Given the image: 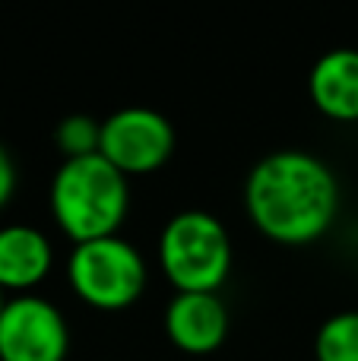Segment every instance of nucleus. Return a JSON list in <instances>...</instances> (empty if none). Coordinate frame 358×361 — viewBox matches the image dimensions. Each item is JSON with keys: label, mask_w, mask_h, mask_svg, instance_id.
Here are the masks:
<instances>
[{"label": "nucleus", "mask_w": 358, "mask_h": 361, "mask_svg": "<svg viewBox=\"0 0 358 361\" xmlns=\"http://www.w3.org/2000/svg\"><path fill=\"white\" fill-rule=\"evenodd\" d=\"M245 206L260 235L276 244H314L340 212V180L314 152L279 149L251 169Z\"/></svg>", "instance_id": "1"}, {"label": "nucleus", "mask_w": 358, "mask_h": 361, "mask_svg": "<svg viewBox=\"0 0 358 361\" xmlns=\"http://www.w3.org/2000/svg\"><path fill=\"white\" fill-rule=\"evenodd\" d=\"M130 209V187L108 159H67L51 180V216L73 244L118 235Z\"/></svg>", "instance_id": "2"}, {"label": "nucleus", "mask_w": 358, "mask_h": 361, "mask_svg": "<svg viewBox=\"0 0 358 361\" xmlns=\"http://www.w3.org/2000/svg\"><path fill=\"white\" fill-rule=\"evenodd\" d=\"M159 267L178 292H219L232 269V238L203 209L168 219L159 238Z\"/></svg>", "instance_id": "3"}, {"label": "nucleus", "mask_w": 358, "mask_h": 361, "mask_svg": "<svg viewBox=\"0 0 358 361\" xmlns=\"http://www.w3.org/2000/svg\"><path fill=\"white\" fill-rule=\"evenodd\" d=\"M76 298L95 311H127L146 288V260L121 235L76 244L67 260Z\"/></svg>", "instance_id": "4"}, {"label": "nucleus", "mask_w": 358, "mask_h": 361, "mask_svg": "<svg viewBox=\"0 0 358 361\" xmlns=\"http://www.w3.org/2000/svg\"><path fill=\"white\" fill-rule=\"evenodd\" d=\"M175 152V127L146 105H127L101 121V149L121 175H149Z\"/></svg>", "instance_id": "5"}, {"label": "nucleus", "mask_w": 358, "mask_h": 361, "mask_svg": "<svg viewBox=\"0 0 358 361\" xmlns=\"http://www.w3.org/2000/svg\"><path fill=\"white\" fill-rule=\"evenodd\" d=\"M70 330L63 314L38 295H16L0 311V361H63Z\"/></svg>", "instance_id": "6"}, {"label": "nucleus", "mask_w": 358, "mask_h": 361, "mask_svg": "<svg viewBox=\"0 0 358 361\" xmlns=\"http://www.w3.org/2000/svg\"><path fill=\"white\" fill-rule=\"evenodd\" d=\"M165 336L187 355H209L228 336V307L219 292H178L165 307Z\"/></svg>", "instance_id": "7"}, {"label": "nucleus", "mask_w": 358, "mask_h": 361, "mask_svg": "<svg viewBox=\"0 0 358 361\" xmlns=\"http://www.w3.org/2000/svg\"><path fill=\"white\" fill-rule=\"evenodd\" d=\"M54 250L35 225H4L0 228V292H25L42 286L51 273Z\"/></svg>", "instance_id": "8"}, {"label": "nucleus", "mask_w": 358, "mask_h": 361, "mask_svg": "<svg viewBox=\"0 0 358 361\" xmlns=\"http://www.w3.org/2000/svg\"><path fill=\"white\" fill-rule=\"evenodd\" d=\"M308 92L314 108L330 121H358V51H327L311 70Z\"/></svg>", "instance_id": "9"}, {"label": "nucleus", "mask_w": 358, "mask_h": 361, "mask_svg": "<svg viewBox=\"0 0 358 361\" xmlns=\"http://www.w3.org/2000/svg\"><path fill=\"white\" fill-rule=\"evenodd\" d=\"M317 361H358V311H340L323 320L314 336Z\"/></svg>", "instance_id": "10"}, {"label": "nucleus", "mask_w": 358, "mask_h": 361, "mask_svg": "<svg viewBox=\"0 0 358 361\" xmlns=\"http://www.w3.org/2000/svg\"><path fill=\"white\" fill-rule=\"evenodd\" d=\"M54 143L61 149L63 162L67 159H86L99 156L101 149V124L89 114H67L54 130Z\"/></svg>", "instance_id": "11"}, {"label": "nucleus", "mask_w": 358, "mask_h": 361, "mask_svg": "<svg viewBox=\"0 0 358 361\" xmlns=\"http://www.w3.org/2000/svg\"><path fill=\"white\" fill-rule=\"evenodd\" d=\"M13 190H16V165H13L10 152L0 146V209L10 203Z\"/></svg>", "instance_id": "12"}, {"label": "nucleus", "mask_w": 358, "mask_h": 361, "mask_svg": "<svg viewBox=\"0 0 358 361\" xmlns=\"http://www.w3.org/2000/svg\"><path fill=\"white\" fill-rule=\"evenodd\" d=\"M4 305H6V298H4V292H0V311H4Z\"/></svg>", "instance_id": "13"}]
</instances>
